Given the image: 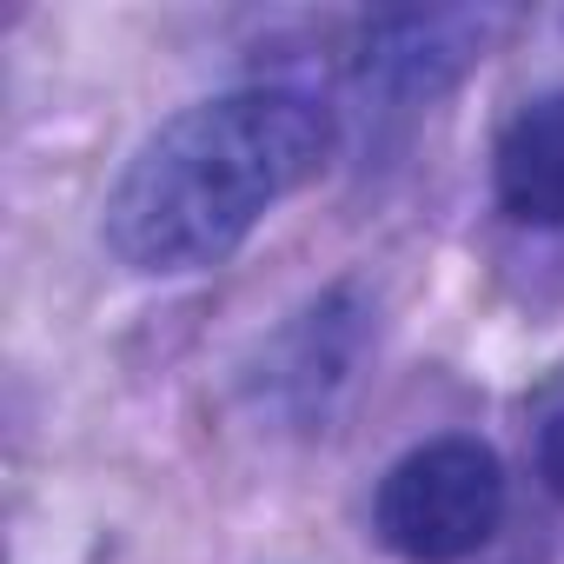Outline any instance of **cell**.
Returning a JSON list of instances; mask_svg holds the SVG:
<instances>
[{"mask_svg": "<svg viewBox=\"0 0 564 564\" xmlns=\"http://www.w3.org/2000/svg\"><path fill=\"white\" fill-rule=\"evenodd\" d=\"M531 465H538L544 491L564 498V386L544 399V412H538V425H531Z\"/></svg>", "mask_w": 564, "mask_h": 564, "instance_id": "5b68a950", "label": "cell"}, {"mask_svg": "<svg viewBox=\"0 0 564 564\" xmlns=\"http://www.w3.org/2000/svg\"><path fill=\"white\" fill-rule=\"evenodd\" d=\"M333 160V113L300 87H232L160 120L120 166L100 239L127 272L226 265L259 219Z\"/></svg>", "mask_w": 564, "mask_h": 564, "instance_id": "6da1fadb", "label": "cell"}, {"mask_svg": "<svg viewBox=\"0 0 564 564\" xmlns=\"http://www.w3.org/2000/svg\"><path fill=\"white\" fill-rule=\"evenodd\" d=\"M491 28H498L491 14H386V21L366 28L359 74L379 94H399V100H419L425 94L432 100L471 61H485Z\"/></svg>", "mask_w": 564, "mask_h": 564, "instance_id": "3957f363", "label": "cell"}, {"mask_svg": "<svg viewBox=\"0 0 564 564\" xmlns=\"http://www.w3.org/2000/svg\"><path fill=\"white\" fill-rule=\"evenodd\" d=\"M505 518V465L491 445L445 432L386 465L372 491V531L405 564H465Z\"/></svg>", "mask_w": 564, "mask_h": 564, "instance_id": "7a4b0ae2", "label": "cell"}, {"mask_svg": "<svg viewBox=\"0 0 564 564\" xmlns=\"http://www.w3.org/2000/svg\"><path fill=\"white\" fill-rule=\"evenodd\" d=\"M498 206L524 226H564V87L524 100L491 147Z\"/></svg>", "mask_w": 564, "mask_h": 564, "instance_id": "277c9868", "label": "cell"}]
</instances>
